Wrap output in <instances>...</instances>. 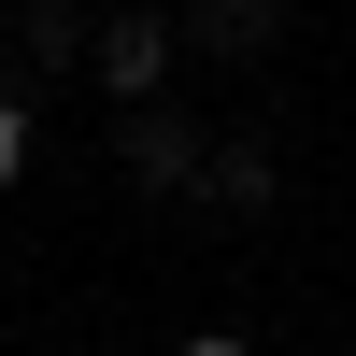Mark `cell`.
Instances as JSON below:
<instances>
[{"label":"cell","instance_id":"6da1fadb","mask_svg":"<svg viewBox=\"0 0 356 356\" xmlns=\"http://www.w3.org/2000/svg\"><path fill=\"white\" fill-rule=\"evenodd\" d=\"M114 157H129V186H200V171H214V157H200V129H186V114H157V100L114 114Z\"/></svg>","mask_w":356,"mask_h":356},{"label":"cell","instance_id":"7a4b0ae2","mask_svg":"<svg viewBox=\"0 0 356 356\" xmlns=\"http://www.w3.org/2000/svg\"><path fill=\"white\" fill-rule=\"evenodd\" d=\"M157 72H171V29H157V15H100V86H114V114L157 100Z\"/></svg>","mask_w":356,"mask_h":356},{"label":"cell","instance_id":"3957f363","mask_svg":"<svg viewBox=\"0 0 356 356\" xmlns=\"http://www.w3.org/2000/svg\"><path fill=\"white\" fill-rule=\"evenodd\" d=\"M200 43H214V57H257V43H271V29H285V0H200Z\"/></svg>","mask_w":356,"mask_h":356},{"label":"cell","instance_id":"277c9868","mask_svg":"<svg viewBox=\"0 0 356 356\" xmlns=\"http://www.w3.org/2000/svg\"><path fill=\"white\" fill-rule=\"evenodd\" d=\"M200 186H214V214H257V200H271V157H257V143H214Z\"/></svg>","mask_w":356,"mask_h":356},{"label":"cell","instance_id":"5b68a950","mask_svg":"<svg viewBox=\"0 0 356 356\" xmlns=\"http://www.w3.org/2000/svg\"><path fill=\"white\" fill-rule=\"evenodd\" d=\"M29 57H43V72H57V57H100V29H86L72 0H29Z\"/></svg>","mask_w":356,"mask_h":356},{"label":"cell","instance_id":"8992f818","mask_svg":"<svg viewBox=\"0 0 356 356\" xmlns=\"http://www.w3.org/2000/svg\"><path fill=\"white\" fill-rule=\"evenodd\" d=\"M29 171V86H0V186Z\"/></svg>","mask_w":356,"mask_h":356},{"label":"cell","instance_id":"52a82bcc","mask_svg":"<svg viewBox=\"0 0 356 356\" xmlns=\"http://www.w3.org/2000/svg\"><path fill=\"white\" fill-rule=\"evenodd\" d=\"M171 356H243V342H171Z\"/></svg>","mask_w":356,"mask_h":356}]
</instances>
